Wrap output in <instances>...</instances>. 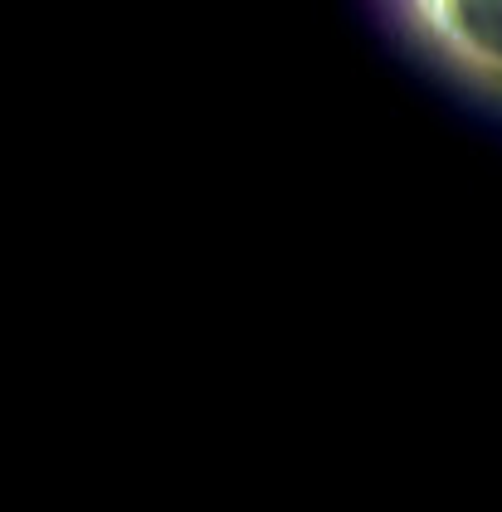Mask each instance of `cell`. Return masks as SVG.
Returning <instances> with one entry per match:
<instances>
[{"mask_svg": "<svg viewBox=\"0 0 502 512\" xmlns=\"http://www.w3.org/2000/svg\"><path fill=\"white\" fill-rule=\"evenodd\" d=\"M434 64L502 103V0H395Z\"/></svg>", "mask_w": 502, "mask_h": 512, "instance_id": "cell-1", "label": "cell"}]
</instances>
